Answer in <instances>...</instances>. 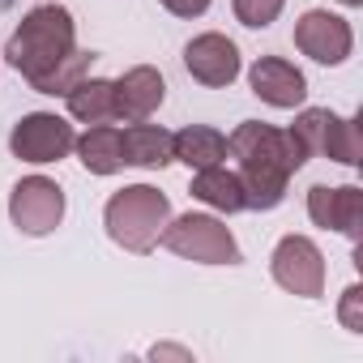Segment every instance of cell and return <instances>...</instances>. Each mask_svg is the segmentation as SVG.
<instances>
[{
  "label": "cell",
  "mask_w": 363,
  "mask_h": 363,
  "mask_svg": "<svg viewBox=\"0 0 363 363\" xmlns=\"http://www.w3.org/2000/svg\"><path fill=\"white\" fill-rule=\"evenodd\" d=\"M189 193H193L197 201H206L210 210H223V214L248 210L240 171H227L223 162H218V167H206V171H193V189H189Z\"/></svg>",
  "instance_id": "cell-17"
},
{
  "label": "cell",
  "mask_w": 363,
  "mask_h": 363,
  "mask_svg": "<svg viewBox=\"0 0 363 363\" xmlns=\"http://www.w3.org/2000/svg\"><path fill=\"white\" fill-rule=\"evenodd\" d=\"M65 103H69V116L82 120V124H107L116 120V82L107 77H82L65 90Z\"/></svg>",
  "instance_id": "cell-14"
},
{
  "label": "cell",
  "mask_w": 363,
  "mask_h": 363,
  "mask_svg": "<svg viewBox=\"0 0 363 363\" xmlns=\"http://www.w3.org/2000/svg\"><path fill=\"white\" fill-rule=\"evenodd\" d=\"M9 218L22 235H52L65 218V189L48 175H26L9 193Z\"/></svg>",
  "instance_id": "cell-7"
},
{
  "label": "cell",
  "mask_w": 363,
  "mask_h": 363,
  "mask_svg": "<svg viewBox=\"0 0 363 363\" xmlns=\"http://www.w3.org/2000/svg\"><path fill=\"white\" fill-rule=\"evenodd\" d=\"M248 86H252V94L261 103L282 107V111H291V107H299L308 99V77L291 60H282V56H261L248 69Z\"/></svg>",
  "instance_id": "cell-11"
},
{
  "label": "cell",
  "mask_w": 363,
  "mask_h": 363,
  "mask_svg": "<svg viewBox=\"0 0 363 363\" xmlns=\"http://www.w3.org/2000/svg\"><path fill=\"white\" fill-rule=\"evenodd\" d=\"M150 359H193V350H184V346H154Z\"/></svg>",
  "instance_id": "cell-23"
},
{
  "label": "cell",
  "mask_w": 363,
  "mask_h": 363,
  "mask_svg": "<svg viewBox=\"0 0 363 363\" xmlns=\"http://www.w3.org/2000/svg\"><path fill=\"white\" fill-rule=\"evenodd\" d=\"M167 99V82L150 65H133L116 82V120H150Z\"/></svg>",
  "instance_id": "cell-12"
},
{
  "label": "cell",
  "mask_w": 363,
  "mask_h": 363,
  "mask_svg": "<svg viewBox=\"0 0 363 363\" xmlns=\"http://www.w3.org/2000/svg\"><path fill=\"white\" fill-rule=\"evenodd\" d=\"M5 60L39 90V94H65L73 82L86 77L90 56L77 48V22L60 5L30 9L18 30L9 35Z\"/></svg>",
  "instance_id": "cell-1"
},
{
  "label": "cell",
  "mask_w": 363,
  "mask_h": 363,
  "mask_svg": "<svg viewBox=\"0 0 363 363\" xmlns=\"http://www.w3.org/2000/svg\"><path fill=\"white\" fill-rule=\"evenodd\" d=\"M167 218H171V201H167L158 189H150V184H128V189H120V193L107 201V210H103L107 235H111L124 252H137V257L158 244Z\"/></svg>",
  "instance_id": "cell-3"
},
{
  "label": "cell",
  "mask_w": 363,
  "mask_h": 363,
  "mask_svg": "<svg viewBox=\"0 0 363 363\" xmlns=\"http://www.w3.org/2000/svg\"><path fill=\"white\" fill-rule=\"evenodd\" d=\"M120 145H124V167H167V162H175L171 158V133L162 124L133 120L120 133Z\"/></svg>",
  "instance_id": "cell-15"
},
{
  "label": "cell",
  "mask_w": 363,
  "mask_h": 363,
  "mask_svg": "<svg viewBox=\"0 0 363 363\" xmlns=\"http://www.w3.org/2000/svg\"><path fill=\"white\" fill-rule=\"evenodd\" d=\"M184 69H189L201 86L223 90V86H231V82L240 77L244 60H240V48H235L227 35L206 30V35H197V39L184 48Z\"/></svg>",
  "instance_id": "cell-10"
},
{
  "label": "cell",
  "mask_w": 363,
  "mask_h": 363,
  "mask_svg": "<svg viewBox=\"0 0 363 363\" xmlns=\"http://www.w3.org/2000/svg\"><path fill=\"white\" fill-rule=\"evenodd\" d=\"M295 48L303 56H312L316 65H342L354 48V30L346 18H337L329 9H308L295 22Z\"/></svg>",
  "instance_id": "cell-8"
},
{
  "label": "cell",
  "mask_w": 363,
  "mask_h": 363,
  "mask_svg": "<svg viewBox=\"0 0 363 363\" xmlns=\"http://www.w3.org/2000/svg\"><path fill=\"white\" fill-rule=\"evenodd\" d=\"M171 158H179L189 171H206V167H218L227 158V137L210 124H189L171 133Z\"/></svg>",
  "instance_id": "cell-13"
},
{
  "label": "cell",
  "mask_w": 363,
  "mask_h": 363,
  "mask_svg": "<svg viewBox=\"0 0 363 363\" xmlns=\"http://www.w3.org/2000/svg\"><path fill=\"white\" fill-rule=\"evenodd\" d=\"M269 274L282 291H291L299 299L325 295V257L308 235H282L274 257H269Z\"/></svg>",
  "instance_id": "cell-6"
},
{
  "label": "cell",
  "mask_w": 363,
  "mask_h": 363,
  "mask_svg": "<svg viewBox=\"0 0 363 363\" xmlns=\"http://www.w3.org/2000/svg\"><path fill=\"white\" fill-rule=\"evenodd\" d=\"M308 218L316 227L342 231L350 244H359V235H363V189H354V184H342V189L316 184V189H308Z\"/></svg>",
  "instance_id": "cell-9"
},
{
  "label": "cell",
  "mask_w": 363,
  "mask_h": 363,
  "mask_svg": "<svg viewBox=\"0 0 363 363\" xmlns=\"http://www.w3.org/2000/svg\"><path fill=\"white\" fill-rule=\"evenodd\" d=\"M82 167L90 175H116L124 167V145H120V128L116 124H90L77 141H73Z\"/></svg>",
  "instance_id": "cell-16"
},
{
  "label": "cell",
  "mask_w": 363,
  "mask_h": 363,
  "mask_svg": "<svg viewBox=\"0 0 363 363\" xmlns=\"http://www.w3.org/2000/svg\"><path fill=\"white\" fill-rule=\"evenodd\" d=\"M282 5H286V0H231L235 18H240L248 30H265V26H274L278 13H282Z\"/></svg>",
  "instance_id": "cell-20"
},
{
  "label": "cell",
  "mask_w": 363,
  "mask_h": 363,
  "mask_svg": "<svg viewBox=\"0 0 363 363\" xmlns=\"http://www.w3.org/2000/svg\"><path fill=\"white\" fill-rule=\"evenodd\" d=\"M158 5L167 13H175V18H201L210 9V0H158Z\"/></svg>",
  "instance_id": "cell-22"
},
{
  "label": "cell",
  "mask_w": 363,
  "mask_h": 363,
  "mask_svg": "<svg viewBox=\"0 0 363 363\" xmlns=\"http://www.w3.org/2000/svg\"><path fill=\"white\" fill-rule=\"evenodd\" d=\"M73 141H77L73 124H69L65 116H56V111H30V116H22V120L13 124V133H9L13 158L35 162V167H48V162L69 158V154H73Z\"/></svg>",
  "instance_id": "cell-5"
},
{
  "label": "cell",
  "mask_w": 363,
  "mask_h": 363,
  "mask_svg": "<svg viewBox=\"0 0 363 363\" xmlns=\"http://www.w3.org/2000/svg\"><path fill=\"white\" fill-rule=\"evenodd\" d=\"M158 244L184 261H197V265H240V244L231 235L227 223H218L214 214H179V218H167Z\"/></svg>",
  "instance_id": "cell-4"
},
{
  "label": "cell",
  "mask_w": 363,
  "mask_h": 363,
  "mask_svg": "<svg viewBox=\"0 0 363 363\" xmlns=\"http://www.w3.org/2000/svg\"><path fill=\"white\" fill-rule=\"evenodd\" d=\"M337 320H342V329H350V333H363V286H359V282L342 291Z\"/></svg>",
  "instance_id": "cell-21"
},
{
  "label": "cell",
  "mask_w": 363,
  "mask_h": 363,
  "mask_svg": "<svg viewBox=\"0 0 363 363\" xmlns=\"http://www.w3.org/2000/svg\"><path fill=\"white\" fill-rule=\"evenodd\" d=\"M325 158L342 167L363 162V137H359V116H329V137H325Z\"/></svg>",
  "instance_id": "cell-18"
},
{
  "label": "cell",
  "mask_w": 363,
  "mask_h": 363,
  "mask_svg": "<svg viewBox=\"0 0 363 363\" xmlns=\"http://www.w3.org/2000/svg\"><path fill=\"white\" fill-rule=\"evenodd\" d=\"M329 107H303L299 116H295V124L286 128L295 141H299V150L308 154V158H316V154H325V137H329Z\"/></svg>",
  "instance_id": "cell-19"
},
{
  "label": "cell",
  "mask_w": 363,
  "mask_h": 363,
  "mask_svg": "<svg viewBox=\"0 0 363 363\" xmlns=\"http://www.w3.org/2000/svg\"><path fill=\"white\" fill-rule=\"evenodd\" d=\"M227 154L240 162V184H244L248 210L282 206L286 179L308 162V154L299 150V141L286 128H274V124H261V120H244L227 137Z\"/></svg>",
  "instance_id": "cell-2"
},
{
  "label": "cell",
  "mask_w": 363,
  "mask_h": 363,
  "mask_svg": "<svg viewBox=\"0 0 363 363\" xmlns=\"http://www.w3.org/2000/svg\"><path fill=\"white\" fill-rule=\"evenodd\" d=\"M342 5H346V9H359V5H363V0H342Z\"/></svg>",
  "instance_id": "cell-24"
}]
</instances>
